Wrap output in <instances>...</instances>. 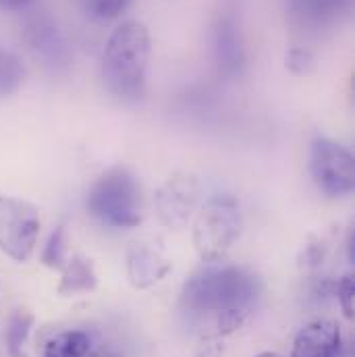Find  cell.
I'll list each match as a JSON object with an SVG mask.
<instances>
[{"instance_id": "1", "label": "cell", "mask_w": 355, "mask_h": 357, "mask_svg": "<svg viewBox=\"0 0 355 357\" xmlns=\"http://www.w3.org/2000/svg\"><path fill=\"white\" fill-rule=\"evenodd\" d=\"M262 293L264 284L250 268L212 264L183 284L181 312L199 333L227 335L250 320Z\"/></svg>"}, {"instance_id": "2", "label": "cell", "mask_w": 355, "mask_h": 357, "mask_svg": "<svg viewBox=\"0 0 355 357\" xmlns=\"http://www.w3.org/2000/svg\"><path fill=\"white\" fill-rule=\"evenodd\" d=\"M150 48L148 27L139 21H125L110 33L102 54V79L112 96L125 102L144 96Z\"/></svg>"}, {"instance_id": "3", "label": "cell", "mask_w": 355, "mask_h": 357, "mask_svg": "<svg viewBox=\"0 0 355 357\" xmlns=\"http://www.w3.org/2000/svg\"><path fill=\"white\" fill-rule=\"evenodd\" d=\"M88 212L104 227L133 229L144 218V195L135 175L114 167L93 181L86 197Z\"/></svg>"}, {"instance_id": "4", "label": "cell", "mask_w": 355, "mask_h": 357, "mask_svg": "<svg viewBox=\"0 0 355 357\" xmlns=\"http://www.w3.org/2000/svg\"><path fill=\"white\" fill-rule=\"evenodd\" d=\"M241 212L233 195L210 197L197 214L193 229V243L202 260L216 264L235 245L241 235Z\"/></svg>"}, {"instance_id": "5", "label": "cell", "mask_w": 355, "mask_h": 357, "mask_svg": "<svg viewBox=\"0 0 355 357\" xmlns=\"http://www.w3.org/2000/svg\"><path fill=\"white\" fill-rule=\"evenodd\" d=\"M310 173L324 195H349L355 187L354 154L328 137H318L310 148Z\"/></svg>"}, {"instance_id": "6", "label": "cell", "mask_w": 355, "mask_h": 357, "mask_svg": "<svg viewBox=\"0 0 355 357\" xmlns=\"http://www.w3.org/2000/svg\"><path fill=\"white\" fill-rule=\"evenodd\" d=\"M40 233L38 210L17 197L0 195V252L15 262H27Z\"/></svg>"}, {"instance_id": "7", "label": "cell", "mask_w": 355, "mask_h": 357, "mask_svg": "<svg viewBox=\"0 0 355 357\" xmlns=\"http://www.w3.org/2000/svg\"><path fill=\"white\" fill-rule=\"evenodd\" d=\"M291 357H343L341 328L333 320H316L303 326L295 337Z\"/></svg>"}, {"instance_id": "8", "label": "cell", "mask_w": 355, "mask_h": 357, "mask_svg": "<svg viewBox=\"0 0 355 357\" xmlns=\"http://www.w3.org/2000/svg\"><path fill=\"white\" fill-rule=\"evenodd\" d=\"M197 202L195 183L189 177H175L158 193V214L167 225H183Z\"/></svg>"}, {"instance_id": "9", "label": "cell", "mask_w": 355, "mask_h": 357, "mask_svg": "<svg viewBox=\"0 0 355 357\" xmlns=\"http://www.w3.org/2000/svg\"><path fill=\"white\" fill-rule=\"evenodd\" d=\"M127 268H129L131 282L139 289L154 284L156 280H160L169 272V264L156 252H152L144 245H135L129 252Z\"/></svg>"}, {"instance_id": "10", "label": "cell", "mask_w": 355, "mask_h": 357, "mask_svg": "<svg viewBox=\"0 0 355 357\" xmlns=\"http://www.w3.org/2000/svg\"><path fill=\"white\" fill-rule=\"evenodd\" d=\"M61 272H63L61 287H59L61 295L89 293V291H93L98 287L96 270H93L91 260H88V258L73 256L71 260H67V264H65V268Z\"/></svg>"}, {"instance_id": "11", "label": "cell", "mask_w": 355, "mask_h": 357, "mask_svg": "<svg viewBox=\"0 0 355 357\" xmlns=\"http://www.w3.org/2000/svg\"><path fill=\"white\" fill-rule=\"evenodd\" d=\"M89 354V337L82 331H67L52 337L46 347L44 357H86Z\"/></svg>"}, {"instance_id": "12", "label": "cell", "mask_w": 355, "mask_h": 357, "mask_svg": "<svg viewBox=\"0 0 355 357\" xmlns=\"http://www.w3.org/2000/svg\"><path fill=\"white\" fill-rule=\"evenodd\" d=\"M31 324H33V318L31 314H25V312H17L10 318L8 328H6V345H8L10 357H23V347L29 337Z\"/></svg>"}, {"instance_id": "13", "label": "cell", "mask_w": 355, "mask_h": 357, "mask_svg": "<svg viewBox=\"0 0 355 357\" xmlns=\"http://www.w3.org/2000/svg\"><path fill=\"white\" fill-rule=\"evenodd\" d=\"M42 262L54 270H63L67 264V235L63 227H56L50 233L42 252Z\"/></svg>"}, {"instance_id": "14", "label": "cell", "mask_w": 355, "mask_h": 357, "mask_svg": "<svg viewBox=\"0 0 355 357\" xmlns=\"http://www.w3.org/2000/svg\"><path fill=\"white\" fill-rule=\"evenodd\" d=\"M133 0H84L86 13L93 21H112L121 17Z\"/></svg>"}, {"instance_id": "15", "label": "cell", "mask_w": 355, "mask_h": 357, "mask_svg": "<svg viewBox=\"0 0 355 357\" xmlns=\"http://www.w3.org/2000/svg\"><path fill=\"white\" fill-rule=\"evenodd\" d=\"M337 297L343 307V314L347 318H354V299H355V280L352 274H345L337 284Z\"/></svg>"}, {"instance_id": "16", "label": "cell", "mask_w": 355, "mask_h": 357, "mask_svg": "<svg viewBox=\"0 0 355 357\" xmlns=\"http://www.w3.org/2000/svg\"><path fill=\"white\" fill-rule=\"evenodd\" d=\"M287 67L297 75L310 73L312 67H314V56H312V52L308 48H293L287 54Z\"/></svg>"}, {"instance_id": "17", "label": "cell", "mask_w": 355, "mask_h": 357, "mask_svg": "<svg viewBox=\"0 0 355 357\" xmlns=\"http://www.w3.org/2000/svg\"><path fill=\"white\" fill-rule=\"evenodd\" d=\"M33 0H0V6L6 10H21L25 6H29Z\"/></svg>"}, {"instance_id": "18", "label": "cell", "mask_w": 355, "mask_h": 357, "mask_svg": "<svg viewBox=\"0 0 355 357\" xmlns=\"http://www.w3.org/2000/svg\"><path fill=\"white\" fill-rule=\"evenodd\" d=\"M86 357H121L119 354H112V351H98V354H91Z\"/></svg>"}, {"instance_id": "19", "label": "cell", "mask_w": 355, "mask_h": 357, "mask_svg": "<svg viewBox=\"0 0 355 357\" xmlns=\"http://www.w3.org/2000/svg\"><path fill=\"white\" fill-rule=\"evenodd\" d=\"M256 357H282V356H278V354H270V351H264V354H260V356H256Z\"/></svg>"}]
</instances>
